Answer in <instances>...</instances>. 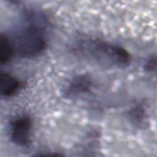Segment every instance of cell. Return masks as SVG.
<instances>
[{"label": "cell", "instance_id": "obj_1", "mask_svg": "<svg viewBox=\"0 0 157 157\" xmlns=\"http://www.w3.org/2000/svg\"><path fill=\"white\" fill-rule=\"evenodd\" d=\"M24 23L10 39L14 53L21 58H33L42 53L47 45V20L37 11H28L24 15Z\"/></svg>", "mask_w": 157, "mask_h": 157}, {"label": "cell", "instance_id": "obj_2", "mask_svg": "<svg viewBox=\"0 0 157 157\" xmlns=\"http://www.w3.org/2000/svg\"><path fill=\"white\" fill-rule=\"evenodd\" d=\"M72 50L78 57L107 67H126L131 61L128 52L119 45L99 39H78Z\"/></svg>", "mask_w": 157, "mask_h": 157}, {"label": "cell", "instance_id": "obj_8", "mask_svg": "<svg viewBox=\"0 0 157 157\" xmlns=\"http://www.w3.org/2000/svg\"><path fill=\"white\" fill-rule=\"evenodd\" d=\"M145 69L148 72H152L156 68V58L155 56H151L145 63Z\"/></svg>", "mask_w": 157, "mask_h": 157}, {"label": "cell", "instance_id": "obj_6", "mask_svg": "<svg viewBox=\"0 0 157 157\" xmlns=\"http://www.w3.org/2000/svg\"><path fill=\"white\" fill-rule=\"evenodd\" d=\"M14 50L10 38L1 33L0 37V63L1 65L7 64L11 59Z\"/></svg>", "mask_w": 157, "mask_h": 157}, {"label": "cell", "instance_id": "obj_5", "mask_svg": "<svg viewBox=\"0 0 157 157\" xmlns=\"http://www.w3.org/2000/svg\"><path fill=\"white\" fill-rule=\"evenodd\" d=\"M21 82L12 75L1 72L0 93L2 97L9 98L17 93L21 87Z\"/></svg>", "mask_w": 157, "mask_h": 157}, {"label": "cell", "instance_id": "obj_4", "mask_svg": "<svg viewBox=\"0 0 157 157\" xmlns=\"http://www.w3.org/2000/svg\"><path fill=\"white\" fill-rule=\"evenodd\" d=\"M93 87L91 79L85 75L74 77L66 87L65 94L69 97H75L80 94L89 93Z\"/></svg>", "mask_w": 157, "mask_h": 157}, {"label": "cell", "instance_id": "obj_7", "mask_svg": "<svg viewBox=\"0 0 157 157\" xmlns=\"http://www.w3.org/2000/svg\"><path fill=\"white\" fill-rule=\"evenodd\" d=\"M145 110L141 105H136L135 107H132L129 112L131 118L136 123H140L142 121H143L145 117Z\"/></svg>", "mask_w": 157, "mask_h": 157}, {"label": "cell", "instance_id": "obj_3", "mask_svg": "<svg viewBox=\"0 0 157 157\" xmlns=\"http://www.w3.org/2000/svg\"><path fill=\"white\" fill-rule=\"evenodd\" d=\"M33 123L28 115H20L10 123V139L12 142L21 147H29L31 143Z\"/></svg>", "mask_w": 157, "mask_h": 157}]
</instances>
